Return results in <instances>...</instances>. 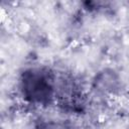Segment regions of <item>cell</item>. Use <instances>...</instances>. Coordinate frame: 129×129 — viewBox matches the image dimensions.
<instances>
[{"label":"cell","instance_id":"2","mask_svg":"<svg viewBox=\"0 0 129 129\" xmlns=\"http://www.w3.org/2000/svg\"><path fill=\"white\" fill-rule=\"evenodd\" d=\"M34 129H73V127L63 120L41 119L35 123Z\"/></svg>","mask_w":129,"mask_h":129},{"label":"cell","instance_id":"1","mask_svg":"<svg viewBox=\"0 0 129 129\" xmlns=\"http://www.w3.org/2000/svg\"><path fill=\"white\" fill-rule=\"evenodd\" d=\"M17 90L21 100L33 107H47L55 103L57 76L45 66L23 69L17 79Z\"/></svg>","mask_w":129,"mask_h":129}]
</instances>
